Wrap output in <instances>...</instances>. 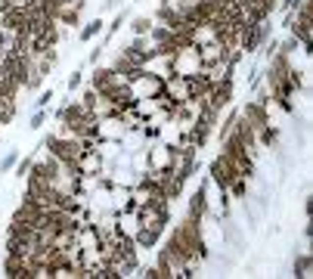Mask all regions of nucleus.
<instances>
[{
	"mask_svg": "<svg viewBox=\"0 0 313 279\" xmlns=\"http://www.w3.org/2000/svg\"><path fill=\"white\" fill-rule=\"evenodd\" d=\"M121 6V0H105V3H103V9H118Z\"/></svg>",
	"mask_w": 313,
	"mask_h": 279,
	"instance_id": "obj_16",
	"label": "nucleus"
},
{
	"mask_svg": "<svg viewBox=\"0 0 313 279\" xmlns=\"http://www.w3.org/2000/svg\"><path fill=\"white\" fill-rule=\"evenodd\" d=\"M50 99H53V90H44L41 96L34 99V103H37V109H47V103H50Z\"/></svg>",
	"mask_w": 313,
	"mask_h": 279,
	"instance_id": "obj_11",
	"label": "nucleus"
},
{
	"mask_svg": "<svg viewBox=\"0 0 313 279\" xmlns=\"http://www.w3.org/2000/svg\"><path fill=\"white\" fill-rule=\"evenodd\" d=\"M205 211H208V202H205V189L199 186V189L192 193V198H189V217L202 221V217H205Z\"/></svg>",
	"mask_w": 313,
	"mask_h": 279,
	"instance_id": "obj_4",
	"label": "nucleus"
},
{
	"mask_svg": "<svg viewBox=\"0 0 313 279\" xmlns=\"http://www.w3.org/2000/svg\"><path fill=\"white\" fill-rule=\"evenodd\" d=\"M143 276H146V279H161L158 267H146V270H143Z\"/></svg>",
	"mask_w": 313,
	"mask_h": 279,
	"instance_id": "obj_15",
	"label": "nucleus"
},
{
	"mask_svg": "<svg viewBox=\"0 0 313 279\" xmlns=\"http://www.w3.org/2000/svg\"><path fill=\"white\" fill-rule=\"evenodd\" d=\"M100 31H103V19H90V22L81 28V34H78V37H81V41H93Z\"/></svg>",
	"mask_w": 313,
	"mask_h": 279,
	"instance_id": "obj_6",
	"label": "nucleus"
},
{
	"mask_svg": "<svg viewBox=\"0 0 313 279\" xmlns=\"http://www.w3.org/2000/svg\"><path fill=\"white\" fill-rule=\"evenodd\" d=\"M152 25H155V22H152L149 16H136L133 22H130V31H133L136 37H143V34H149V31H152Z\"/></svg>",
	"mask_w": 313,
	"mask_h": 279,
	"instance_id": "obj_5",
	"label": "nucleus"
},
{
	"mask_svg": "<svg viewBox=\"0 0 313 279\" xmlns=\"http://www.w3.org/2000/svg\"><path fill=\"white\" fill-rule=\"evenodd\" d=\"M313 270V257L310 254H298L295 257V276H310Z\"/></svg>",
	"mask_w": 313,
	"mask_h": 279,
	"instance_id": "obj_7",
	"label": "nucleus"
},
{
	"mask_svg": "<svg viewBox=\"0 0 313 279\" xmlns=\"http://www.w3.org/2000/svg\"><path fill=\"white\" fill-rule=\"evenodd\" d=\"M78 87H81V72H75L72 78H68V90H72V93H75V90H78Z\"/></svg>",
	"mask_w": 313,
	"mask_h": 279,
	"instance_id": "obj_12",
	"label": "nucleus"
},
{
	"mask_svg": "<svg viewBox=\"0 0 313 279\" xmlns=\"http://www.w3.org/2000/svg\"><path fill=\"white\" fill-rule=\"evenodd\" d=\"M174 3H177V0H161V6H174Z\"/></svg>",
	"mask_w": 313,
	"mask_h": 279,
	"instance_id": "obj_18",
	"label": "nucleus"
},
{
	"mask_svg": "<svg viewBox=\"0 0 313 279\" xmlns=\"http://www.w3.org/2000/svg\"><path fill=\"white\" fill-rule=\"evenodd\" d=\"M301 3V0H282V9H295Z\"/></svg>",
	"mask_w": 313,
	"mask_h": 279,
	"instance_id": "obj_17",
	"label": "nucleus"
},
{
	"mask_svg": "<svg viewBox=\"0 0 313 279\" xmlns=\"http://www.w3.org/2000/svg\"><path fill=\"white\" fill-rule=\"evenodd\" d=\"M242 118H245L248 127L254 131V140H258V134L263 131V127H270V115H267V106L263 103H248L245 109H242Z\"/></svg>",
	"mask_w": 313,
	"mask_h": 279,
	"instance_id": "obj_2",
	"label": "nucleus"
},
{
	"mask_svg": "<svg viewBox=\"0 0 313 279\" xmlns=\"http://www.w3.org/2000/svg\"><path fill=\"white\" fill-rule=\"evenodd\" d=\"M44 124H47V109H37V112L31 115V124L28 127H31V131H41Z\"/></svg>",
	"mask_w": 313,
	"mask_h": 279,
	"instance_id": "obj_8",
	"label": "nucleus"
},
{
	"mask_svg": "<svg viewBox=\"0 0 313 279\" xmlns=\"http://www.w3.org/2000/svg\"><path fill=\"white\" fill-rule=\"evenodd\" d=\"M121 25H124V13H118V16H115V22L109 25V37H112L115 31H118V28H121ZM109 37H105V41H109Z\"/></svg>",
	"mask_w": 313,
	"mask_h": 279,
	"instance_id": "obj_10",
	"label": "nucleus"
},
{
	"mask_svg": "<svg viewBox=\"0 0 313 279\" xmlns=\"http://www.w3.org/2000/svg\"><path fill=\"white\" fill-rule=\"evenodd\" d=\"M121 81H124V78H121L118 72H115V68H96V72H93V78H90L93 90L100 93V96H105V93L112 90V87H118Z\"/></svg>",
	"mask_w": 313,
	"mask_h": 279,
	"instance_id": "obj_3",
	"label": "nucleus"
},
{
	"mask_svg": "<svg viewBox=\"0 0 313 279\" xmlns=\"http://www.w3.org/2000/svg\"><path fill=\"white\" fill-rule=\"evenodd\" d=\"M236 177H239V174H236V167H233V165L227 162V155H223V152H220V155L211 162V180L220 186V193H227V189H230V183L236 180Z\"/></svg>",
	"mask_w": 313,
	"mask_h": 279,
	"instance_id": "obj_1",
	"label": "nucleus"
},
{
	"mask_svg": "<svg viewBox=\"0 0 313 279\" xmlns=\"http://www.w3.org/2000/svg\"><path fill=\"white\" fill-rule=\"evenodd\" d=\"M100 56H103V47H96V50H90V56H87V62H90V65H96V62H100Z\"/></svg>",
	"mask_w": 313,
	"mask_h": 279,
	"instance_id": "obj_14",
	"label": "nucleus"
},
{
	"mask_svg": "<svg viewBox=\"0 0 313 279\" xmlns=\"http://www.w3.org/2000/svg\"><path fill=\"white\" fill-rule=\"evenodd\" d=\"M31 158H25V162H19V177H28V171H31Z\"/></svg>",
	"mask_w": 313,
	"mask_h": 279,
	"instance_id": "obj_13",
	"label": "nucleus"
},
{
	"mask_svg": "<svg viewBox=\"0 0 313 279\" xmlns=\"http://www.w3.org/2000/svg\"><path fill=\"white\" fill-rule=\"evenodd\" d=\"M16 162H19V152H16V149H9V152L3 155V162H0V171H9V167H16Z\"/></svg>",
	"mask_w": 313,
	"mask_h": 279,
	"instance_id": "obj_9",
	"label": "nucleus"
}]
</instances>
